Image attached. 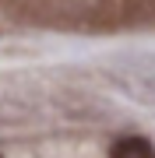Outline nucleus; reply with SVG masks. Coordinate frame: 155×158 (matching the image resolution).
<instances>
[{
    "label": "nucleus",
    "instance_id": "f257e3e1",
    "mask_svg": "<svg viewBox=\"0 0 155 158\" xmlns=\"http://www.w3.org/2000/svg\"><path fill=\"white\" fill-rule=\"evenodd\" d=\"M109 158H155V148L148 137H120V141H113L109 148Z\"/></svg>",
    "mask_w": 155,
    "mask_h": 158
}]
</instances>
